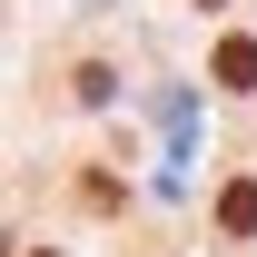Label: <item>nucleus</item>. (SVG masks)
<instances>
[{
    "mask_svg": "<svg viewBox=\"0 0 257 257\" xmlns=\"http://www.w3.org/2000/svg\"><path fill=\"white\" fill-rule=\"evenodd\" d=\"M218 227L227 237H257V178H227L218 188Z\"/></svg>",
    "mask_w": 257,
    "mask_h": 257,
    "instance_id": "nucleus-1",
    "label": "nucleus"
},
{
    "mask_svg": "<svg viewBox=\"0 0 257 257\" xmlns=\"http://www.w3.org/2000/svg\"><path fill=\"white\" fill-rule=\"evenodd\" d=\"M218 89H257V40H218Z\"/></svg>",
    "mask_w": 257,
    "mask_h": 257,
    "instance_id": "nucleus-2",
    "label": "nucleus"
},
{
    "mask_svg": "<svg viewBox=\"0 0 257 257\" xmlns=\"http://www.w3.org/2000/svg\"><path fill=\"white\" fill-rule=\"evenodd\" d=\"M208 10H218V0H208Z\"/></svg>",
    "mask_w": 257,
    "mask_h": 257,
    "instance_id": "nucleus-3",
    "label": "nucleus"
},
{
    "mask_svg": "<svg viewBox=\"0 0 257 257\" xmlns=\"http://www.w3.org/2000/svg\"><path fill=\"white\" fill-rule=\"evenodd\" d=\"M40 257H50V247H40Z\"/></svg>",
    "mask_w": 257,
    "mask_h": 257,
    "instance_id": "nucleus-4",
    "label": "nucleus"
}]
</instances>
